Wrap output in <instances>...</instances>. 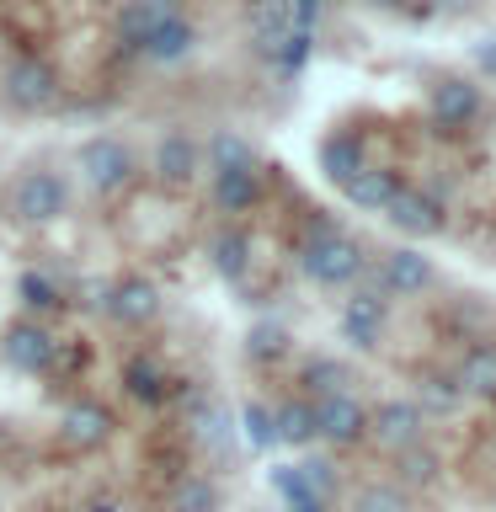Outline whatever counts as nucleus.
<instances>
[{"instance_id": "21", "label": "nucleus", "mask_w": 496, "mask_h": 512, "mask_svg": "<svg viewBox=\"0 0 496 512\" xmlns=\"http://www.w3.org/2000/svg\"><path fill=\"white\" fill-rule=\"evenodd\" d=\"M454 379H459L464 400H496V347H491V342L470 347V352L459 358Z\"/></svg>"}, {"instance_id": "7", "label": "nucleus", "mask_w": 496, "mask_h": 512, "mask_svg": "<svg viewBox=\"0 0 496 512\" xmlns=\"http://www.w3.org/2000/svg\"><path fill=\"white\" fill-rule=\"evenodd\" d=\"M0 352H6V363L16 368V374H48L54 358H59V342H54V331L38 326V320H11Z\"/></svg>"}, {"instance_id": "18", "label": "nucleus", "mask_w": 496, "mask_h": 512, "mask_svg": "<svg viewBox=\"0 0 496 512\" xmlns=\"http://www.w3.org/2000/svg\"><path fill=\"white\" fill-rule=\"evenodd\" d=\"M342 192H347L352 208H363V214H384V208H390V198L400 192V176H395L390 166H363Z\"/></svg>"}, {"instance_id": "13", "label": "nucleus", "mask_w": 496, "mask_h": 512, "mask_svg": "<svg viewBox=\"0 0 496 512\" xmlns=\"http://www.w3.org/2000/svg\"><path fill=\"white\" fill-rule=\"evenodd\" d=\"M432 283V262L416 246H395V251H384V262H379V288L384 294H400V299H411V294H422V288Z\"/></svg>"}, {"instance_id": "36", "label": "nucleus", "mask_w": 496, "mask_h": 512, "mask_svg": "<svg viewBox=\"0 0 496 512\" xmlns=\"http://www.w3.org/2000/svg\"><path fill=\"white\" fill-rule=\"evenodd\" d=\"M358 512H406V496H400L395 486H368L358 496Z\"/></svg>"}, {"instance_id": "19", "label": "nucleus", "mask_w": 496, "mask_h": 512, "mask_svg": "<svg viewBox=\"0 0 496 512\" xmlns=\"http://www.w3.org/2000/svg\"><path fill=\"white\" fill-rule=\"evenodd\" d=\"M262 198V166L246 171H214V208L219 214H246Z\"/></svg>"}, {"instance_id": "5", "label": "nucleus", "mask_w": 496, "mask_h": 512, "mask_svg": "<svg viewBox=\"0 0 496 512\" xmlns=\"http://www.w3.org/2000/svg\"><path fill=\"white\" fill-rule=\"evenodd\" d=\"M315 406V438L320 443H331V448H352V443H363L368 438V406L352 390L342 395H320L310 400Z\"/></svg>"}, {"instance_id": "39", "label": "nucleus", "mask_w": 496, "mask_h": 512, "mask_svg": "<svg viewBox=\"0 0 496 512\" xmlns=\"http://www.w3.org/2000/svg\"><path fill=\"white\" fill-rule=\"evenodd\" d=\"M480 64H486V70H496V43H491V48H480Z\"/></svg>"}, {"instance_id": "25", "label": "nucleus", "mask_w": 496, "mask_h": 512, "mask_svg": "<svg viewBox=\"0 0 496 512\" xmlns=\"http://www.w3.org/2000/svg\"><path fill=\"white\" fill-rule=\"evenodd\" d=\"M171 512H219V486H214L208 475H198V470L176 475V486H171Z\"/></svg>"}, {"instance_id": "16", "label": "nucleus", "mask_w": 496, "mask_h": 512, "mask_svg": "<svg viewBox=\"0 0 496 512\" xmlns=\"http://www.w3.org/2000/svg\"><path fill=\"white\" fill-rule=\"evenodd\" d=\"M187 432H192V443H198V448H208V454H230V443H235L230 411H224L219 400H208V395H198L187 406Z\"/></svg>"}, {"instance_id": "9", "label": "nucleus", "mask_w": 496, "mask_h": 512, "mask_svg": "<svg viewBox=\"0 0 496 512\" xmlns=\"http://www.w3.org/2000/svg\"><path fill=\"white\" fill-rule=\"evenodd\" d=\"M384 336V288H352L342 299V342H352L358 352H374Z\"/></svg>"}, {"instance_id": "35", "label": "nucleus", "mask_w": 496, "mask_h": 512, "mask_svg": "<svg viewBox=\"0 0 496 512\" xmlns=\"http://www.w3.org/2000/svg\"><path fill=\"white\" fill-rule=\"evenodd\" d=\"M299 475H304V486H310L315 502H331V491H336V464L331 459H304Z\"/></svg>"}, {"instance_id": "32", "label": "nucleus", "mask_w": 496, "mask_h": 512, "mask_svg": "<svg viewBox=\"0 0 496 512\" xmlns=\"http://www.w3.org/2000/svg\"><path fill=\"white\" fill-rule=\"evenodd\" d=\"M395 470H400L406 486H432V480H438V454L422 448V443H411V448H400V454H395Z\"/></svg>"}, {"instance_id": "2", "label": "nucleus", "mask_w": 496, "mask_h": 512, "mask_svg": "<svg viewBox=\"0 0 496 512\" xmlns=\"http://www.w3.org/2000/svg\"><path fill=\"white\" fill-rule=\"evenodd\" d=\"M75 171H80V182H86L91 192H123L139 176V160H134V150H128L118 134H96V139H86L75 150Z\"/></svg>"}, {"instance_id": "38", "label": "nucleus", "mask_w": 496, "mask_h": 512, "mask_svg": "<svg viewBox=\"0 0 496 512\" xmlns=\"http://www.w3.org/2000/svg\"><path fill=\"white\" fill-rule=\"evenodd\" d=\"M368 6H384V11H406L411 0H368Z\"/></svg>"}, {"instance_id": "11", "label": "nucleus", "mask_w": 496, "mask_h": 512, "mask_svg": "<svg viewBox=\"0 0 496 512\" xmlns=\"http://www.w3.org/2000/svg\"><path fill=\"white\" fill-rule=\"evenodd\" d=\"M112 438V411L102 400H75V406H64L59 416V443L70 448V454H96Z\"/></svg>"}, {"instance_id": "29", "label": "nucleus", "mask_w": 496, "mask_h": 512, "mask_svg": "<svg viewBox=\"0 0 496 512\" xmlns=\"http://www.w3.org/2000/svg\"><path fill=\"white\" fill-rule=\"evenodd\" d=\"M283 352H288V326H278V320H256L246 331V358L251 363H278Z\"/></svg>"}, {"instance_id": "10", "label": "nucleus", "mask_w": 496, "mask_h": 512, "mask_svg": "<svg viewBox=\"0 0 496 512\" xmlns=\"http://www.w3.org/2000/svg\"><path fill=\"white\" fill-rule=\"evenodd\" d=\"M198 166H203V150H198V139H192L187 128H171V134L155 144V160H150L155 182L166 187V192H182V187H192V176H198Z\"/></svg>"}, {"instance_id": "12", "label": "nucleus", "mask_w": 496, "mask_h": 512, "mask_svg": "<svg viewBox=\"0 0 496 512\" xmlns=\"http://www.w3.org/2000/svg\"><path fill=\"white\" fill-rule=\"evenodd\" d=\"M107 315L118 326H150L160 315V288L144 278V272H128V278L107 283Z\"/></svg>"}, {"instance_id": "37", "label": "nucleus", "mask_w": 496, "mask_h": 512, "mask_svg": "<svg viewBox=\"0 0 496 512\" xmlns=\"http://www.w3.org/2000/svg\"><path fill=\"white\" fill-rule=\"evenodd\" d=\"M288 11H294V27L315 32V27H320V16H326V0H288Z\"/></svg>"}, {"instance_id": "17", "label": "nucleus", "mask_w": 496, "mask_h": 512, "mask_svg": "<svg viewBox=\"0 0 496 512\" xmlns=\"http://www.w3.org/2000/svg\"><path fill=\"white\" fill-rule=\"evenodd\" d=\"M246 27H251L256 54L272 59V48L283 43L288 27H294V11H288V0H246Z\"/></svg>"}, {"instance_id": "20", "label": "nucleus", "mask_w": 496, "mask_h": 512, "mask_svg": "<svg viewBox=\"0 0 496 512\" xmlns=\"http://www.w3.org/2000/svg\"><path fill=\"white\" fill-rule=\"evenodd\" d=\"M123 390L144 400V406H160V400L171 395V374L160 368V358H150V352H134V358L123 363Z\"/></svg>"}, {"instance_id": "41", "label": "nucleus", "mask_w": 496, "mask_h": 512, "mask_svg": "<svg viewBox=\"0 0 496 512\" xmlns=\"http://www.w3.org/2000/svg\"><path fill=\"white\" fill-rule=\"evenodd\" d=\"M91 512H112V507H107V502H102V507H91Z\"/></svg>"}, {"instance_id": "34", "label": "nucleus", "mask_w": 496, "mask_h": 512, "mask_svg": "<svg viewBox=\"0 0 496 512\" xmlns=\"http://www.w3.org/2000/svg\"><path fill=\"white\" fill-rule=\"evenodd\" d=\"M272 491H278L283 496V502L288 507H299V502H315V496H310V486H304V475H299V464H272ZM320 507H326V502H320Z\"/></svg>"}, {"instance_id": "30", "label": "nucleus", "mask_w": 496, "mask_h": 512, "mask_svg": "<svg viewBox=\"0 0 496 512\" xmlns=\"http://www.w3.org/2000/svg\"><path fill=\"white\" fill-rule=\"evenodd\" d=\"M310 48H315V32L288 27V32H283V43L272 48V70H278V75H299L304 64H310Z\"/></svg>"}, {"instance_id": "28", "label": "nucleus", "mask_w": 496, "mask_h": 512, "mask_svg": "<svg viewBox=\"0 0 496 512\" xmlns=\"http://www.w3.org/2000/svg\"><path fill=\"white\" fill-rule=\"evenodd\" d=\"M299 384L315 400L320 395H342V390H352V368L342 358H310V363H304V374H299Z\"/></svg>"}, {"instance_id": "40", "label": "nucleus", "mask_w": 496, "mask_h": 512, "mask_svg": "<svg viewBox=\"0 0 496 512\" xmlns=\"http://www.w3.org/2000/svg\"><path fill=\"white\" fill-rule=\"evenodd\" d=\"M288 512H326L320 502H299V507H288Z\"/></svg>"}, {"instance_id": "6", "label": "nucleus", "mask_w": 496, "mask_h": 512, "mask_svg": "<svg viewBox=\"0 0 496 512\" xmlns=\"http://www.w3.org/2000/svg\"><path fill=\"white\" fill-rule=\"evenodd\" d=\"M422 427H427V411L416 406V400H379V406L368 411V438L379 448H390V454L422 443Z\"/></svg>"}, {"instance_id": "14", "label": "nucleus", "mask_w": 496, "mask_h": 512, "mask_svg": "<svg viewBox=\"0 0 496 512\" xmlns=\"http://www.w3.org/2000/svg\"><path fill=\"white\" fill-rule=\"evenodd\" d=\"M427 107H432V123H438V128H464V123L480 118V86L448 75V80L432 86V102Z\"/></svg>"}, {"instance_id": "31", "label": "nucleus", "mask_w": 496, "mask_h": 512, "mask_svg": "<svg viewBox=\"0 0 496 512\" xmlns=\"http://www.w3.org/2000/svg\"><path fill=\"white\" fill-rule=\"evenodd\" d=\"M16 299H22L32 315H43V310H59V304H64L59 283L48 278V272H22V278H16Z\"/></svg>"}, {"instance_id": "23", "label": "nucleus", "mask_w": 496, "mask_h": 512, "mask_svg": "<svg viewBox=\"0 0 496 512\" xmlns=\"http://www.w3.org/2000/svg\"><path fill=\"white\" fill-rule=\"evenodd\" d=\"M208 262H214V272L224 283H240L251 267V235L246 230H219L208 240Z\"/></svg>"}, {"instance_id": "1", "label": "nucleus", "mask_w": 496, "mask_h": 512, "mask_svg": "<svg viewBox=\"0 0 496 512\" xmlns=\"http://www.w3.org/2000/svg\"><path fill=\"white\" fill-rule=\"evenodd\" d=\"M363 267H368V256L363 246L352 235H342L336 224H310V235H304V246H299V272L310 283L320 288H352L363 278Z\"/></svg>"}, {"instance_id": "33", "label": "nucleus", "mask_w": 496, "mask_h": 512, "mask_svg": "<svg viewBox=\"0 0 496 512\" xmlns=\"http://www.w3.org/2000/svg\"><path fill=\"white\" fill-rule=\"evenodd\" d=\"M240 427H246V443L262 454V448H272L278 443V432H272V411L262 406V400H251L246 411H240Z\"/></svg>"}, {"instance_id": "22", "label": "nucleus", "mask_w": 496, "mask_h": 512, "mask_svg": "<svg viewBox=\"0 0 496 512\" xmlns=\"http://www.w3.org/2000/svg\"><path fill=\"white\" fill-rule=\"evenodd\" d=\"M363 166H368V155H363V139L358 134H331L326 144H320V171H326L336 187H347Z\"/></svg>"}, {"instance_id": "15", "label": "nucleus", "mask_w": 496, "mask_h": 512, "mask_svg": "<svg viewBox=\"0 0 496 512\" xmlns=\"http://www.w3.org/2000/svg\"><path fill=\"white\" fill-rule=\"evenodd\" d=\"M192 48H198V27L176 11V16H166V22L139 43V54L150 64H182V59H192Z\"/></svg>"}, {"instance_id": "4", "label": "nucleus", "mask_w": 496, "mask_h": 512, "mask_svg": "<svg viewBox=\"0 0 496 512\" xmlns=\"http://www.w3.org/2000/svg\"><path fill=\"white\" fill-rule=\"evenodd\" d=\"M70 208V182L59 171H27L11 187V214L22 224H54Z\"/></svg>"}, {"instance_id": "8", "label": "nucleus", "mask_w": 496, "mask_h": 512, "mask_svg": "<svg viewBox=\"0 0 496 512\" xmlns=\"http://www.w3.org/2000/svg\"><path fill=\"white\" fill-rule=\"evenodd\" d=\"M384 219H390L400 235H411V240H432V235H443V224H448L443 203L432 198V192H422V187H400L390 198V208H384Z\"/></svg>"}, {"instance_id": "42", "label": "nucleus", "mask_w": 496, "mask_h": 512, "mask_svg": "<svg viewBox=\"0 0 496 512\" xmlns=\"http://www.w3.org/2000/svg\"><path fill=\"white\" fill-rule=\"evenodd\" d=\"M0 438H6V422H0Z\"/></svg>"}, {"instance_id": "26", "label": "nucleus", "mask_w": 496, "mask_h": 512, "mask_svg": "<svg viewBox=\"0 0 496 512\" xmlns=\"http://www.w3.org/2000/svg\"><path fill=\"white\" fill-rule=\"evenodd\" d=\"M256 166V150L246 134H235V128H219L214 139H208V171H246Z\"/></svg>"}, {"instance_id": "27", "label": "nucleus", "mask_w": 496, "mask_h": 512, "mask_svg": "<svg viewBox=\"0 0 496 512\" xmlns=\"http://www.w3.org/2000/svg\"><path fill=\"white\" fill-rule=\"evenodd\" d=\"M459 400H464V390H459L454 374H438V368H427V374L416 379V406H422V411L448 416V411H459Z\"/></svg>"}, {"instance_id": "24", "label": "nucleus", "mask_w": 496, "mask_h": 512, "mask_svg": "<svg viewBox=\"0 0 496 512\" xmlns=\"http://www.w3.org/2000/svg\"><path fill=\"white\" fill-rule=\"evenodd\" d=\"M272 432H278V443H288V448H310L315 443V406L310 400H283V406L272 411Z\"/></svg>"}, {"instance_id": "3", "label": "nucleus", "mask_w": 496, "mask_h": 512, "mask_svg": "<svg viewBox=\"0 0 496 512\" xmlns=\"http://www.w3.org/2000/svg\"><path fill=\"white\" fill-rule=\"evenodd\" d=\"M6 102L16 112H48L59 102V70L43 54H16L6 64Z\"/></svg>"}]
</instances>
